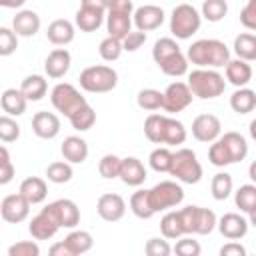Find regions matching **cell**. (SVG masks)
<instances>
[{
    "instance_id": "obj_1",
    "label": "cell",
    "mask_w": 256,
    "mask_h": 256,
    "mask_svg": "<svg viewBox=\"0 0 256 256\" xmlns=\"http://www.w3.org/2000/svg\"><path fill=\"white\" fill-rule=\"evenodd\" d=\"M186 56L198 68H224L230 60V48L218 38H200L190 44Z\"/></svg>"
},
{
    "instance_id": "obj_2",
    "label": "cell",
    "mask_w": 256,
    "mask_h": 256,
    "mask_svg": "<svg viewBox=\"0 0 256 256\" xmlns=\"http://www.w3.org/2000/svg\"><path fill=\"white\" fill-rule=\"evenodd\" d=\"M188 86L192 94L200 100H212L224 94L226 76H222L216 68H196L188 72Z\"/></svg>"
},
{
    "instance_id": "obj_3",
    "label": "cell",
    "mask_w": 256,
    "mask_h": 256,
    "mask_svg": "<svg viewBox=\"0 0 256 256\" xmlns=\"http://www.w3.org/2000/svg\"><path fill=\"white\" fill-rule=\"evenodd\" d=\"M80 88L90 94H106L112 92L118 84V72L108 64L88 66L80 72Z\"/></svg>"
},
{
    "instance_id": "obj_4",
    "label": "cell",
    "mask_w": 256,
    "mask_h": 256,
    "mask_svg": "<svg viewBox=\"0 0 256 256\" xmlns=\"http://www.w3.org/2000/svg\"><path fill=\"white\" fill-rule=\"evenodd\" d=\"M168 174L174 176L182 184H198L204 176V170H202V164L194 150L178 148L172 154V166H170Z\"/></svg>"
},
{
    "instance_id": "obj_5",
    "label": "cell",
    "mask_w": 256,
    "mask_h": 256,
    "mask_svg": "<svg viewBox=\"0 0 256 256\" xmlns=\"http://www.w3.org/2000/svg\"><path fill=\"white\" fill-rule=\"evenodd\" d=\"M202 24V14L192 4H178L170 14V32L176 40L192 38Z\"/></svg>"
},
{
    "instance_id": "obj_6",
    "label": "cell",
    "mask_w": 256,
    "mask_h": 256,
    "mask_svg": "<svg viewBox=\"0 0 256 256\" xmlns=\"http://www.w3.org/2000/svg\"><path fill=\"white\" fill-rule=\"evenodd\" d=\"M180 218H182V226H184L186 234L206 236V234L214 232V228H218V218L210 208L190 204V206L180 208Z\"/></svg>"
},
{
    "instance_id": "obj_7",
    "label": "cell",
    "mask_w": 256,
    "mask_h": 256,
    "mask_svg": "<svg viewBox=\"0 0 256 256\" xmlns=\"http://www.w3.org/2000/svg\"><path fill=\"white\" fill-rule=\"evenodd\" d=\"M148 194H150V204L156 214L164 210H172L184 200V190L176 180H162L154 184L148 190Z\"/></svg>"
},
{
    "instance_id": "obj_8",
    "label": "cell",
    "mask_w": 256,
    "mask_h": 256,
    "mask_svg": "<svg viewBox=\"0 0 256 256\" xmlns=\"http://www.w3.org/2000/svg\"><path fill=\"white\" fill-rule=\"evenodd\" d=\"M50 102H52V106H54L60 114H64L66 118H70L80 106L88 104V100L78 92V88L72 86V84H68V82H58V84L52 88V92H50Z\"/></svg>"
},
{
    "instance_id": "obj_9",
    "label": "cell",
    "mask_w": 256,
    "mask_h": 256,
    "mask_svg": "<svg viewBox=\"0 0 256 256\" xmlns=\"http://www.w3.org/2000/svg\"><path fill=\"white\" fill-rule=\"evenodd\" d=\"M60 228H62L60 220H58V216L50 204H46L36 216H32V220L28 224V232L34 240H50L56 236V232Z\"/></svg>"
},
{
    "instance_id": "obj_10",
    "label": "cell",
    "mask_w": 256,
    "mask_h": 256,
    "mask_svg": "<svg viewBox=\"0 0 256 256\" xmlns=\"http://www.w3.org/2000/svg\"><path fill=\"white\" fill-rule=\"evenodd\" d=\"M192 90L188 86V82H172L168 84V88L164 90V106L162 110H166L168 114H178L182 110H186L190 104H192Z\"/></svg>"
},
{
    "instance_id": "obj_11",
    "label": "cell",
    "mask_w": 256,
    "mask_h": 256,
    "mask_svg": "<svg viewBox=\"0 0 256 256\" xmlns=\"http://www.w3.org/2000/svg\"><path fill=\"white\" fill-rule=\"evenodd\" d=\"M30 202L20 194H8L0 202V216L8 224H20L30 216Z\"/></svg>"
},
{
    "instance_id": "obj_12",
    "label": "cell",
    "mask_w": 256,
    "mask_h": 256,
    "mask_svg": "<svg viewBox=\"0 0 256 256\" xmlns=\"http://www.w3.org/2000/svg\"><path fill=\"white\" fill-rule=\"evenodd\" d=\"M222 134V124L220 118L214 114H198L192 120V136L198 142L204 144H212L214 140H218Z\"/></svg>"
},
{
    "instance_id": "obj_13",
    "label": "cell",
    "mask_w": 256,
    "mask_h": 256,
    "mask_svg": "<svg viewBox=\"0 0 256 256\" xmlns=\"http://www.w3.org/2000/svg\"><path fill=\"white\" fill-rule=\"evenodd\" d=\"M96 212L104 222H118L126 214V202L116 192H106L96 202Z\"/></svg>"
},
{
    "instance_id": "obj_14",
    "label": "cell",
    "mask_w": 256,
    "mask_h": 256,
    "mask_svg": "<svg viewBox=\"0 0 256 256\" xmlns=\"http://www.w3.org/2000/svg\"><path fill=\"white\" fill-rule=\"evenodd\" d=\"M164 18H166L164 10L156 4H142L134 10V16H132L136 30H142V32H150V30L160 28L164 24Z\"/></svg>"
},
{
    "instance_id": "obj_15",
    "label": "cell",
    "mask_w": 256,
    "mask_h": 256,
    "mask_svg": "<svg viewBox=\"0 0 256 256\" xmlns=\"http://www.w3.org/2000/svg\"><path fill=\"white\" fill-rule=\"evenodd\" d=\"M250 222L238 212H226L218 218V230L226 240H240L248 234Z\"/></svg>"
},
{
    "instance_id": "obj_16",
    "label": "cell",
    "mask_w": 256,
    "mask_h": 256,
    "mask_svg": "<svg viewBox=\"0 0 256 256\" xmlns=\"http://www.w3.org/2000/svg\"><path fill=\"white\" fill-rule=\"evenodd\" d=\"M70 64H72L70 52H68L66 48H54V50L46 56V60H44V72H46L48 78L58 80V78H64V76L68 74Z\"/></svg>"
},
{
    "instance_id": "obj_17",
    "label": "cell",
    "mask_w": 256,
    "mask_h": 256,
    "mask_svg": "<svg viewBox=\"0 0 256 256\" xmlns=\"http://www.w3.org/2000/svg\"><path fill=\"white\" fill-rule=\"evenodd\" d=\"M32 132L38 138L52 140V138H56L60 134V118L54 112L40 110V112H36L32 116Z\"/></svg>"
},
{
    "instance_id": "obj_18",
    "label": "cell",
    "mask_w": 256,
    "mask_h": 256,
    "mask_svg": "<svg viewBox=\"0 0 256 256\" xmlns=\"http://www.w3.org/2000/svg\"><path fill=\"white\" fill-rule=\"evenodd\" d=\"M50 206L56 212L62 228L72 230V228H76L80 224V208H78V204L74 200H70V198H58V200L50 202Z\"/></svg>"
},
{
    "instance_id": "obj_19",
    "label": "cell",
    "mask_w": 256,
    "mask_h": 256,
    "mask_svg": "<svg viewBox=\"0 0 256 256\" xmlns=\"http://www.w3.org/2000/svg\"><path fill=\"white\" fill-rule=\"evenodd\" d=\"M148 178L146 166L142 164L140 158L136 156H126L122 158V168H120V180L126 186H140Z\"/></svg>"
},
{
    "instance_id": "obj_20",
    "label": "cell",
    "mask_w": 256,
    "mask_h": 256,
    "mask_svg": "<svg viewBox=\"0 0 256 256\" xmlns=\"http://www.w3.org/2000/svg\"><path fill=\"white\" fill-rule=\"evenodd\" d=\"M74 36H76V24H72L66 18H58V20H54V22L48 24L46 38L54 46H66V44H70L74 40Z\"/></svg>"
},
{
    "instance_id": "obj_21",
    "label": "cell",
    "mask_w": 256,
    "mask_h": 256,
    "mask_svg": "<svg viewBox=\"0 0 256 256\" xmlns=\"http://www.w3.org/2000/svg\"><path fill=\"white\" fill-rule=\"evenodd\" d=\"M42 22H40V16L34 12V10H18L16 16L12 18V28L18 36L22 38H32L38 34Z\"/></svg>"
},
{
    "instance_id": "obj_22",
    "label": "cell",
    "mask_w": 256,
    "mask_h": 256,
    "mask_svg": "<svg viewBox=\"0 0 256 256\" xmlns=\"http://www.w3.org/2000/svg\"><path fill=\"white\" fill-rule=\"evenodd\" d=\"M134 14L128 12H116V10H108L106 12V30L108 36H114L118 40H124L128 36V32H132V20Z\"/></svg>"
},
{
    "instance_id": "obj_23",
    "label": "cell",
    "mask_w": 256,
    "mask_h": 256,
    "mask_svg": "<svg viewBox=\"0 0 256 256\" xmlns=\"http://www.w3.org/2000/svg\"><path fill=\"white\" fill-rule=\"evenodd\" d=\"M224 76L236 88L248 86V82L252 80V66L242 58H234V60L230 58L228 64L224 66Z\"/></svg>"
},
{
    "instance_id": "obj_24",
    "label": "cell",
    "mask_w": 256,
    "mask_h": 256,
    "mask_svg": "<svg viewBox=\"0 0 256 256\" xmlns=\"http://www.w3.org/2000/svg\"><path fill=\"white\" fill-rule=\"evenodd\" d=\"M18 192H20L32 206H34V204H42V202L46 200V196H48V184H46V180L40 178V176H28V178H24V180L20 182Z\"/></svg>"
},
{
    "instance_id": "obj_25",
    "label": "cell",
    "mask_w": 256,
    "mask_h": 256,
    "mask_svg": "<svg viewBox=\"0 0 256 256\" xmlns=\"http://www.w3.org/2000/svg\"><path fill=\"white\" fill-rule=\"evenodd\" d=\"M104 20H106V12L98 8H90V6H80L74 16V24L82 32H96Z\"/></svg>"
},
{
    "instance_id": "obj_26",
    "label": "cell",
    "mask_w": 256,
    "mask_h": 256,
    "mask_svg": "<svg viewBox=\"0 0 256 256\" xmlns=\"http://www.w3.org/2000/svg\"><path fill=\"white\" fill-rule=\"evenodd\" d=\"M0 106H2V112L8 114V116H22L26 112V106H28V98L24 96V92L18 88H6L0 96Z\"/></svg>"
},
{
    "instance_id": "obj_27",
    "label": "cell",
    "mask_w": 256,
    "mask_h": 256,
    "mask_svg": "<svg viewBox=\"0 0 256 256\" xmlns=\"http://www.w3.org/2000/svg\"><path fill=\"white\" fill-rule=\"evenodd\" d=\"M60 152L70 164H82L88 158V142L80 136H66L60 146Z\"/></svg>"
},
{
    "instance_id": "obj_28",
    "label": "cell",
    "mask_w": 256,
    "mask_h": 256,
    "mask_svg": "<svg viewBox=\"0 0 256 256\" xmlns=\"http://www.w3.org/2000/svg\"><path fill=\"white\" fill-rule=\"evenodd\" d=\"M220 140H222V144H224L232 164L242 162L248 156V142H246V138L240 132H234V130L224 132V134H220Z\"/></svg>"
},
{
    "instance_id": "obj_29",
    "label": "cell",
    "mask_w": 256,
    "mask_h": 256,
    "mask_svg": "<svg viewBox=\"0 0 256 256\" xmlns=\"http://www.w3.org/2000/svg\"><path fill=\"white\" fill-rule=\"evenodd\" d=\"M230 108L236 114H250L256 108V92L248 86L236 88L230 96Z\"/></svg>"
},
{
    "instance_id": "obj_30",
    "label": "cell",
    "mask_w": 256,
    "mask_h": 256,
    "mask_svg": "<svg viewBox=\"0 0 256 256\" xmlns=\"http://www.w3.org/2000/svg\"><path fill=\"white\" fill-rule=\"evenodd\" d=\"M20 90L24 92V96L28 98V102H30V100H32V102H38V100H42V98L46 96V92H48V82H46V78H44L42 74H28V76L22 80Z\"/></svg>"
},
{
    "instance_id": "obj_31",
    "label": "cell",
    "mask_w": 256,
    "mask_h": 256,
    "mask_svg": "<svg viewBox=\"0 0 256 256\" xmlns=\"http://www.w3.org/2000/svg\"><path fill=\"white\" fill-rule=\"evenodd\" d=\"M160 232L164 238L168 240H178L180 236H184V226H182V218H180V210H168L162 220H160Z\"/></svg>"
},
{
    "instance_id": "obj_32",
    "label": "cell",
    "mask_w": 256,
    "mask_h": 256,
    "mask_svg": "<svg viewBox=\"0 0 256 256\" xmlns=\"http://www.w3.org/2000/svg\"><path fill=\"white\" fill-rule=\"evenodd\" d=\"M236 58H242L246 62H254L256 60V34L252 32H242L234 38V46H232Z\"/></svg>"
},
{
    "instance_id": "obj_33",
    "label": "cell",
    "mask_w": 256,
    "mask_h": 256,
    "mask_svg": "<svg viewBox=\"0 0 256 256\" xmlns=\"http://www.w3.org/2000/svg\"><path fill=\"white\" fill-rule=\"evenodd\" d=\"M188 56L180 50V52H176V54H172V56H168L166 60H162L160 64H156L166 76H172V78H180V76H184V74H188Z\"/></svg>"
},
{
    "instance_id": "obj_34",
    "label": "cell",
    "mask_w": 256,
    "mask_h": 256,
    "mask_svg": "<svg viewBox=\"0 0 256 256\" xmlns=\"http://www.w3.org/2000/svg\"><path fill=\"white\" fill-rule=\"evenodd\" d=\"M64 242L68 244L72 256L86 254V252L92 250V246H94V238H92V234H90L88 230H74V228H72V232L64 238Z\"/></svg>"
},
{
    "instance_id": "obj_35",
    "label": "cell",
    "mask_w": 256,
    "mask_h": 256,
    "mask_svg": "<svg viewBox=\"0 0 256 256\" xmlns=\"http://www.w3.org/2000/svg\"><path fill=\"white\" fill-rule=\"evenodd\" d=\"M186 128L180 120L172 118V116H166V124H164V138H162V144L166 146H180L186 142Z\"/></svg>"
},
{
    "instance_id": "obj_36",
    "label": "cell",
    "mask_w": 256,
    "mask_h": 256,
    "mask_svg": "<svg viewBox=\"0 0 256 256\" xmlns=\"http://www.w3.org/2000/svg\"><path fill=\"white\" fill-rule=\"evenodd\" d=\"M130 210H132V214L136 216V218H140V220H148V218H152L156 212H154V208H152V204H150V194H148V190H136L132 196H130Z\"/></svg>"
},
{
    "instance_id": "obj_37",
    "label": "cell",
    "mask_w": 256,
    "mask_h": 256,
    "mask_svg": "<svg viewBox=\"0 0 256 256\" xmlns=\"http://www.w3.org/2000/svg\"><path fill=\"white\" fill-rule=\"evenodd\" d=\"M72 176H74V170L68 160H56L46 166V178L52 184H66L72 180Z\"/></svg>"
},
{
    "instance_id": "obj_38",
    "label": "cell",
    "mask_w": 256,
    "mask_h": 256,
    "mask_svg": "<svg viewBox=\"0 0 256 256\" xmlns=\"http://www.w3.org/2000/svg\"><path fill=\"white\" fill-rule=\"evenodd\" d=\"M136 104L142 108V110H148V112H156L164 106V92L156 90V88H142L138 94H136Z\"/></svg>"
},
{
    "instance_id": "obj_39",
    "label": "cell",
    "mask_w": 256,
    "mask_h": 256,
    "mask_svg": "<svg viewBox=\"0 0 256 256\" xmlns=\"http://www.w3.org/2000/svg\"><path fill=\"white\" fill-rule=\"evenodd\" d=\"M210 192L214 200H226L234 192V182L228 172H216L210 182Z\"/></svg>"
},
{
    "instance_id": "obj_40",
    "label": "cell",
    "mask_w": 256,
    "mask_h": 256,
    "mask_svg": "<svg viewBox=\"0 0 256 256\" xmlns=\"http://www.w3.org/2000/svg\"><path fill=\"white\" fill-rule=\"evenodd\" d=\"M164 124H166V114H150L144 120V134L152 144H162L164 138Z\"/></svg>"
},
{
    "instance_id": "obj_41",
    "label": "cell",
    "mask_w": 256,
    "mask_h": 256,
    "mask_svg": "<svg viewBox=\"0 0 256 256\" xmlns=\"http://www.w3.org/2000/svg\"><path fill=\"white\" fill-rule=\"evenodd\" d=\"M234 204L240 212L248 214L252 208H256V184H242L236 192H234Z\"/></svg>"
},
{
    "instance_id": "obj_42",
    "label": "cell",
    "mask_w": 256,
    "mask_h": 256,
    "mask_svg": "<svg viewBox=\"0 0 256 256\" xmlns=\"http://www.w3.org/2000/svg\"><path fill=\"white\" fill-rule=\"evenodd\" d=\"M68 120H70V126H72L74 130L86 132V130H90V128L94 126V122H96V112H94V108H92L90 104H84V106H80Z\"/></svg>"
},
{
    "instance_id": "obj_43",
    "label": "cell",
    "mask_w": 256,
    "mask_h": 256,
    "mask_svg": "<svg viewBox=\"0 0 256 256\" xmlns=\"http://www.w3.org/2000/svg\"><path fill=\"white\" fill-rule=\"evenodd\" d=\"M172 150L170 148H166V146H158V148H154L152 152H150V156H148V164H150V168L154 170V172H158V174H162V172H170V166H172Z\"/></svg>"
},
{
    "instance_id": "obj_44",
    "label": "cell",
    "mask_w": 256,
    "mask_h": 256,
    "mask_svg": "<svg viewBox=\"0 0 256 256\" xmlns=\"http://www.w3.org/2000/svg\"><path fill=\"white\" fill-rule=\"evenodd\" d=\"M200 14L208 22H220L228 14V2L226 0H204Z\"/></svg>"
},
{
    "instance_id": "obj_45",
    "label": "cell",
    "mask_w": 256,
    "mask_h": 256,
    "mask_svg": "<svg viewBox=\"0 0 256 256\" xmlns=\"http://www.w3.org/2000/svg\"><path fill=\"white\" fill-rule=\"evenodd\" d=\"M122 52H124L122 40H118V38H114V36H106V38L100 42V46H98V54H100V58H102L104 62H114V60H118V58L122 56Z\"/></svg>"
},
{
    "instance_id": "obj_46",
    "label": "cell",
    "mask_w": 256,
    "mask_h": 256,
    "mask_svg": "<svg viewBox=\"0 0 256 256\" xmlns=\"http://www.w3.org/2000/svg\"><path fill=\"white\" fill-rule=\"evenodd\" d=\"M120 168H122V158L116 154H104L98 162V172L106 180L120 178Z\"/></svg>"
},
{
    "instance_id": "obj_47",
    "label": "cell",
    "mask_w": 256,
    "mask_h": 256,
    "mask_svg": "<svg viewBox=\"0 0 256 256\" xmlns=\"http://www.w3.org/2000/svg\"><path fill=\"white\" fill-rule=\"evenodd\" d=\"M176 52H180V46H178V42L174 40V38H158L156 42H154V48H152V58H154V62L156 64H160L162 60H166L168 56H172V54H176Z\"/></svg>"
},
{
    "instance_id": "obj_48",
    "label": "cell",
    "mask_w": 256,
    "mask_h": 256,
    "mask_svg": "<svg viewBox=\"0 0 256 256\" xmlns=\"http://www.w3.org/2000/svg\"><path fill=\"white\" fill-rule=\"evenodd\" d=\"M20 138V124L14 120V116L2 114L0 116V140L4 144L16 142Z\"/></svg>"
},
{
    "instance_id": "obj_49",
    "label": "cell",
    "mask_w": 256,
    "mask_h": 256,
    "mask_svg": "<svg viewBox=\"0 0 256 256\" xmlns=\"http://www.w3.org/2000/svg\"><path fill=\"white\" fill-rule=\"evenodd\" d=\"M208 160L216 168H224V166H230L232 164V160H230V156H228V152H226V148H224V144H222L220 138L210 144V148H208Z\"/></svg>"
},
{
    "instance_id": "obj_50",
    "label": "cell",
    "mask_w": 256,
    "mask_h": 256,
    "mask_svg": "<svg viewBox=\"0 0 256 256\" xmlns=\"http://www.w3.org/2000/svg\"><path fill=\"white\" fill-rule=\"evenodd\" d=\"M18 48V34L14 32V28L2 26L0 28V56H10L14 54Z\"/></svg>"
},
{
    "instance_id": "obj_51",
    "label": "cell",
    "mask_w": 256,
    "mask_h": 256,
    "mask_svg": "<svg viewBox=\"0 0 256 256\" xmlns=\"http://www.w3.org/2000/svg\"><path fill=\"white\" fill-rule=\"evenodd\" d=\"M178 256H200L202 252V246L198 244V240H192L190 234H184L176 240L174 248H172Z\"/></svg>"
},
{
    "instance_id": "obj_52",
    "label": "cell",
    "mask_w": 256,
    "mask_h": 256,
    "mask_svg": "<svg viewBox=\"0 0 256 256\" xmlns=\"http://www.w3.org/2000/svg\"><path fill=\"white\" fill-rule=\"evenodd\" d=\"M144 252L148 254V256H168V254H172L174 250H172V246L168 244V238H150L148 242H146V246H144Z\"/></svg>"
},
{
    "instance_id": "obj_53",
    "label": "cell",
    "mask_w": 256,
    "mask_h": 256,
    "mask_svg": "<svg viewBox=\"0 0 256 256\" xmlns=\"http://www.w3.org/2000/svg\"><path fill=\"white\" fill-rule=\"evenodd\" d=\"M8 256H40V246L34 240H20L8 248Z\"/></svg>"
},
{
    "instance_id": "obj_54",
    "label": "cell",
    "mask_w": 256,
    "mask_h": 256,
    "mask_svg": "<svg viewBox=\"0 0 256 256\" xmlns=\"http://www.w3.org/2000/svg\"><path fill=\"white\" fill-rule=\"evenodd\" d=\"M14 164L10 160V154H8V148L2 146L0 148V184H8L12 178H14Z\"/></svg>"
},
{
    "instance_id": "obj_55",
    "label": "cell",
    "mask_w": 256,
    "mask_h": 256,
    "mask_svg": "<svg viewBox=\"0 0 256 256\" xmlns=\"http://www.w3.org/2000/svg\"><path fill=\"white\" fill-rule=\"evenodd\" d=\"M240 22L246 30L256 32V0H248L246 6L240 10Z\"/></svg>"
},
{
    "instance_id": "obj_56",
    "label": "cell",
    "mask_w": 256,
    "mask_h": 256,
    "mask_svg": "<svg viewBox=\"0 0 256 256\" xmlns=\"http://www.w3.org/2000/svg\"><path fill=\"white\" fill-rule=\"evenodd\" d=\"M146 42V32L142 30H132L128 32V36L122 40V46H124V52H136L138 48H142Z\"/></svg>"
},
{
    "instance_id": "obj_57",
    "label": "cell",
    "mask_w": 256,
    "mask_h": 256,
    "mask_svg": "<svg viewBox=\"0 0 256 256\" xmlns=\"http://www.w3.org/2000/svg\"><path fill=\"white\" fill-rule=\"evenodd\" d=\"M220 256H246V248L238 240H230L220 248Z\"/></svg>"
},
{
    "instance_id": "obj_58",
    "label": "cell",
    "mask_w": 256,
    "mask_h": 256,
    "mask_svg": "<svg viewBox=\"0 0 256 256\" xmlns=\"http://www.w3.org/2000/svg\"><path fill=\"white\" fill-rule=\"evenodd\" d=\"M108 10H116V12H128V14H134V2L132 0H110L108 4Z\"/></svg>"
},
{
    "instance_id": "obj_59",
    "label": "cell",
    "mask_w": 256,
    "mask_h": 256,
    "mask_svg": "<svg viewBox=\"0 0 256 256\" xmlns=\"http://www.w3.org/2000/svg\"><path fill=\"white\" fill-rule=\"evenodd\" d=\"M48 252H50V256H72V252H70V248H68V244H66L64 240L52 244Z\"/></svg>"
},
{
    "instance_id": "obj_60",
    "label": "cell",
    "mask_w": 256,
    "mask_h": 256,
    "mask_svg": "<svg viewBox=\"0 0 256 256\" xmlns=\"http://www.w3.org/2000/svg\"><path fill=\"white\" fill-rule=\"evenodd\" d=\"M108 4L110 0H80V6H90V8L104 10V12H108Z\"/></svg>"
},
{
    "instance_id": "obj_61",
    "label": "cell",
    "mask_w": 256,
    "mask_h": 256,
    "mask_svg": "<svg viewBox=\"0 0 256 256\" xmlns=\"http://www.w3.org/2000/svg\"><path fill=\"white\" fill-rule=\"evenodd\" d=\"M24 2H26V0H0V6H2V8H16V10H18V8L24 6Z\"/></svg>"
},
{
    "instance_id": "obj_62",
    "label": "cell",
    "mask_w": 256,
    "mask_h": 256,
    "mask_svg": "<svg viewBox=\"0 0 256 256\" xmlns=\"http://www.w3.org/2000/svg\"><path fill=\"white\" fill-rule=\"evenodd\" d=\"M248 176H250V180L256 184V160L250 162V166H248Z\"/></svg>"
},
{
    "instance_id": "obj_63",
    "label": "cell",
    "mask_w": 256,
    "mask_h": 256,
    "mask_svg": "<svg viewBox=\"0 0 256 256\" xmlns=\"http://www.w3.org/2000/svg\"><path fill=\"white\" fill-rule=\"evenodd\" d=\"M248 132H250V138L256 142V118L250 120V124H248Z\"/></svg>"
},
{
    "instance_id": "obj_64",
    "label": "cell",
    "mask_w": 256,
    "mask_h": 256,
    "mask_svg": "<svg viewBox=\"0 0 256 256\" xmlns=\"http://www.w3.org/2000/svg\"><path fill=\"white\" fill-rule=\"evenodd\" d=\"M248 222H250V226L256 228V208H252V210L248 212Z\"/></svg>"
}]
</instances>
